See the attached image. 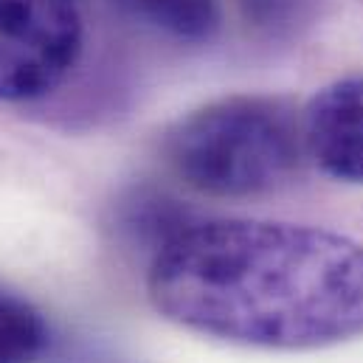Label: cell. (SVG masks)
Wrapping results in <instances>:
<instances>
[{
    "instance_id": "2",
    "label": "cell",
    "mask_w": 363,
    "mask_h": 363,
    "mask_svg": "<svg viewBox=\"0 0 363 363\" xmlns=\"http://www.w3.org/2000/svg\"><path fill=\"white\" fill-rule=\"evenodd\" d=\"M304 158L301 113L276 96H225L181 116L164 161L197 194L248 200L290 181Z\"/></svg>"
},
{
    "instance_id": "4",
    "label": "cell",
    "mask_w": 363,
    "mask_h": 363,
    "mask_svg": "<svg viewBox=\"0 0 363 363\" xmlns=\"http://www.w3.org/2000/svg\"><path fill=\"white\" fill-rule=\"evenodd\" d=\"M301 144L321 175L363 186V77L335 79L307 99Z\"/></svg>"
},
{
    "instance_id": "7",
    "label": "cell",
    "mask_w": 363,
    "mask_h": 363,
    "mask_svg": "<svg viewBox=\"0 0 363 363\" xmlns=\"http://www.w3.org/2000/svg\"><path fill=\"white\" fill-rule=\"evenodd\" d=\"M189 223H194V217L164 191L158 194L150 189H138L121 206V228L138 242H144L152 254L164 242H169L178 231H183Z\"/></svg>"
},
{
    "instance_id": "6",
    "label": "cell",
    "mask_w": 363,
    "mask_h": 363,
    "mask_svg": "<svg viewBox=\"0 0 363 363\" xmlns=\"http://www.w3.org/2000/svg\"><path fill=\"white\" fill-rule=\"evenodd\" d=\"M135 17L155 26L158 31L186 40L206 43L217 34L223 11L220 0H118Z\"/></svg>"
},
{
    "instance_id": "8",
    "label": "cell",
    "mask_w": 363,
    "mask_h": 363,
    "mask_svg": "<svg viewBox=\"0 0 363 363\" xmlns=\"http://www.w3.org/2000/svg\"><path fill=\"white\" fill-rule=\"evenodd\" d=\"M234 3L245 17V23L268 31L290 26L304 6V0H234Z\"/></svg>"
},
{
    "instance_id": "3",
    "label": "cell",
    "mask_w": 363,
    "mask_h": 363,
    "mask_svg": "<svg viewBox=\"0 0 363 363\" xmlns=\"http://www.w3.org/2000/svg\"><path fill=\"white\" fill-rule=\"evenodd\" d=\"M82 48L79 0H0V101L45 99L65 85Z\"/></svg>"
},
{
    "instance_id": "1",
    "label": "cell",
    "mask_w": 363,
    "mask_h": 363,
    "mask_svg": "<svg viewBox=\"0 0 363 363\" xmlns=\"http://www.w3.org/2000/svg\"><path fill=\"white\" fill-rule=\"evenodd\" d=\"M158 315L257 350H327L363 335V242L284 220H194L147 268Z\"/></svg>"
},
{
    "instance_id": "5",
    "label": "cell",
    "mask_w": 363,
    "mask_h": 363,
    "mask_svg": "<svg viewBox=\"0 0 363 363\" xmlns=\"http://www.w3.org/2000/svg\"><path fill=\"white\" fill-rule=\"evenodd\" d=\"M48 341L51 333L40 307L0 284V363H37Z\"/></svg>"
}]
</instances>
